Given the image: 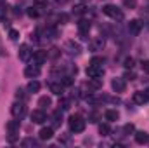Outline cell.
Listing matches in <instances>:
<instances>
[{"label":"cell","instance_id":"5bb4252c","mask_svg":"<svg viewBox=\"0 0 149 148\" xmlns=\"http://www.w3.org/2000/svg\"><path fill=\"white\" fill-rule=\"evenodd\" d=\"M66 49H68L71 54H80V52H81V45H80L78 42H74V40H68V42H66Z\"/></svg>","mask_w":149,"mask_h":148},{"label":"cell","instance_id":"cb8c5ba5","mask_svg":"<svg viewBox=\"0 0 149 148\" xmlns=\"http://www.w3.org/2000/svg\"><path fill=\"white\" fill-rule=\"evenodd\" d=\"M38 9H40L38 5L30 7V9H28V16H30V18H38V16H40V11H38Z\"/></svg>","mask_w":149,"mask_h":148},{"label":"cell","instance_id":"e0dca14e","mask_svg":"<svg viewBox=\"0 0 149 148\" xmlns=\"http://www.w3.org/2000/svg\"><path fill=\"white\" fill-rule=\"evenodd\" d=\"M132 99H134V103H135V105H144V103L148 101V96H146V92L137 91V92H134Z\"/></svg>","mask_w":149,"mask_h":148},{"label":"cell","instance_id":"ba28073f","mask_svg":"<svg viewBox=\"0 0 149 148\" xmlns=\"http://www.w3.org/2000/svg\"><path fill=\"white\" fill-rule=\"evenodd\" d=\"M142 26H144L142 21H139V19H132V21L128 23V32H130L132 35H137V33H141Z\"/></svg>","mask_w":149,"mask_h":148},{"label":"cell","instance_id":"f546056e","mask_svg":"<svg viewBox=\"0 0 149 148\" xmlns=\"http://www.w3.org/2000/svg\"><path fill=\"white\" fill-rule=\"evenodd\" d=\"M9 38L16 42V40L19 38V32H17V30H9Z\"/></svg>","mask_w":149,"mask_h":148},{"label":"cell","instance_id":"9c48e42d","mask_svg":"<svg viewBox=\"0 0 149 148\" xmlns=\"http://www.w3.org/2000/svg\"><path fill=\"white\" fill-rule=\"evenodd\" d=\"M17 56H19L21 61H28V59L31 58V49H30V45H26V44L19 45V52H17Z\"/></svg>","mask_w":149,"mask_h":148},{"label":"cell","instance_id":"ffe728a7","mask_svg":"<svg viewBox=\"0 0 149 148\" xmlns=\"http://www.w3.org/2000/svg\"><path fill=\"white\" fill-rule=\"evenodd\" d=\"M104 117H106V120H111V122H114V120H118V118H120V113H118L116 110H106Z\"/></svg>","mask_w":149,"mask_h":148},{"label":"cell","instance_id":"d4e9b609","mask_svg":"<svg viewBox=\"0 0 149 148\" xmlns=\"http://www.w3.org/2000/svg\"><path fill=\"white\" fill-rule=\"evenodd\" d=\"M70 105H71V101H70V99H66V98H63V99L59 101L61 110H70Z\"/></svg>","mask_w":149,"mask_h":148},{"label":"cell","instance_id":"e575fe53","mask_svg":"<svg viewBox=\"0 0 149 148\" xmlns=\"http://www.w3.org/2000/svg\"><path fill=\"white\" fill-rule=\"evenodd\" d=\"M141 66H142V70H144L146 73H149V59L142 61V63H141Z\"/></svg>","mask_w":149,"mask_h":148},{"label":"cell","instance_id":"8d00e7d4","mask_svg":"<svg viewBox=\"0 0 149 148\" xmlns=\"http://www.w3.org/2000/svg\"><path fill=\"white\" fill-rule=\"evenodd\" d=\"M16 98H17V99H19V98L23 99V98H24V91H23V89H17V91H16Z\"/></svg>","mask_w":149,"mask_h":148},{"label":"cell","instance_id":"6da1fadb","mask_svg":"<svg viewBox=\"0 0 149 148\" xmlns=\"http://www.w3.org/2000/svg\"><path fill=\"white\" fill-rule=\"evenodd\" d=\"M68 125H70L71 132H83L85 131V120L80 115H71L68 120Z\"/></svg>","mask_w":149,"mask_h":148},{"label":"cell","instance_id":"8fae6325","mask_svg":"<svg viewBox=\"0 0 149 148\" xmlns=\"http://www.w3.org/2000/svg\"><path fill=\"white\" fill-rule=\"evenodd\" d=\"M24 75L28 77V78H35L40 75V66H38L37 63L35 65H28L26 68H24Z\"/></svg>","mask_w":149,"mask_h":148},{"label":"cell","instance_id":"83f0119b","mask_svg":"<svg viewBox=\"0 0 149 148\" xmlns=\"http://www.w3.org/2000/svg\"><path fill=\"white\" fill-rule=\"evenodd\" d=\"M102 63H104L102 58H92L90 59V65H95V66H102Z\"/></svg>","mask_w":149,"mask_h":148},{"label":"cell","instance_id":"4fadbf2b","mask_svg":"<svg viewBox=\"0 0 149 148\" xmlns=\"http://www.w3.org/2000/svg\"><path fill=\"white\" fill-rule=\"evenodd\" d=\"M54 136V129L52 127H43V129H40V132H38V138L42 140V141H47V140H50Z\"/></svg>","mask_w":149,"mask_h":148},{"label":"cell","instance_id":"9a60e30c","mask_svg":"<svg viewBox=\"0 0 149 148\" xmlns=\"http://www.w3.org/2000/svg\"><path fill=\"white\" fill-rule=\"evenodd\" d=\"M49 89H50L52 94H57V96H61V94L64 92V85H63L61 82H52V84H49Z\"/></svg>","mask_w":149,"mask_h":148},{"label":"cell","instance_id":"44dd1931","mask_svg":"<svg viewBox=\"0 0 149 148\" xmlns=\"http://www.w3.org/2000/svg\"><path fill=\"white\" fill-rule=\"evenodd\" d=\"M52 105V99L49 98V96H42L40 99H38V106H42V108H47V106H50Z\"/></svg>","mask_w":149,"mask_h":148},{"label":"cell","instance_id":"5b68a950","mask_svg":"<svg viewBox=\"0 0 149 148\" xmlns=\"http://www.w3.org/2000/svg\"><path fill=\"white\" fill-rule=\"evenodd\" d=\"M111 87H113V91H114V92H123V91L127 89V82H125V78H123V77L113 78Z\"/></svg>","mask_w":149,"mask_h":148},{"label":"cell","instance_id":"7402d4cb","mask_svg":"<svg viewBox=\"0 0 149 148\" xmlns=\"http://www.w3.org/2000/svg\"><path fill=\"white\" fill-rule=\"evenodd\" d=\"M99 134H101V136H109V134H111V127H109L108 124H101V125H99Z\"/></svg>","mask_w":149,"mask_h":148},{"label":"cell","instance_id":"603a6c76","mask_svg":"<svg viewBox=\"0 0 149 148\" xmlns=\"http://www.w3.org/2000/svg\"><path fill=\"white\" fill-rule=\"evenodd\" d=\"M28 91H30V92H38V91H40V82L31 80V82L28 84Z\"/></svg>","mask_w":149,"mask_h":148},{"label":"cell","instance_id":"8992f818","mask_svg":"<svg viewBox=\"0 0 149 148\" xmlns=\"http://www.w3.org/2000/svg\"><path fill=\"white\" fill-rule=\"evenodd\" d=\"M104 73V70H102V66H95V65H90L88 68H87V77L88 78H101Z\"/></svg>","mask_w":149,"mask_h":148},{"label":"cell","instance_id":"277c9868","mask_svg":"<svg viewBox=\"0 0 149 148\" xmlns=\"http://www.w3.org/2000/svg\"><path fill=\"white\" fill-rule=\"evenodd\" d=\"M104 38L102 37H94L90 40V44H88V49L90 51H94V52H97V51H102L104 49Z\"/></svg>","mask_w":149,"mask_h":148},{"label":"cell","instance_id":"f35d334b","mask_svg":"<svg viewBox=\"0 0 149 148\" xmlns=\"http://www.w3.org/2000/svg\"><path fill=\"white\" fill-rule=\"evenodd\" d=\"M90 118H92L90 122H97V118H99V113H92V115H90Z\"/></svg>","mask_w":149,"mask_h":148},{"label":"cell","instance_id":"74e56055","mask_svg":"<svg viewBox=\"0 0 149 148\" xmlns=\"http://www.w3.org/2000/svg\"><path fill=\"white\" fill-rule=\"evenodd\" d=\"M123 4H125L127 7H135V0H125Z\"/></svg>","mask_w":149,"mask_h":148},{"label":"cell","instance_id":"484cf974","mask_svg":"<svg viewBox=\"0 0 149 148\" xmlns=\"http://www.w3.org/2000/svg\"><path fill=\"white\" fill-rule=\"evenodd\" d=\"M21 145H23V147H33V145H37V141L31 140V138H26V140L21 141Z\"/></svg>","mask_w":149,"mask_h":148},{"label":"cell","instance_id":"52a82bcc","mask_svg":"<svg viewBox=\"0 0 149 148\" xmlns=\"http://www.w3.org/2000/svg\"><path fill=\"white\" fill-rule=\"evenodd\" d=\"M88 30H90V21L88 19H81V21H78V32H80V35L81 38H88Z\"/></svg>","mask_w":149,"mask_h":148},{"label":"cell","instance_id":"3957f363","mask_svg":"<svg viewBox=\"0 0 149 148\" xmlns=\"http://www.w3.org/2000/svg\"><path fill=\"white\" fill-rule=\"evenodd\" d=\"M10 113L14 118H23L26 115V105L24 103H14L10 106Z\"/></svg>","mask_w":149,"mask_h":148},{"label":"cell","instance_id":"2e32d148","mask_svg":"<svg viewBox=\"0 0 149 148\" xmlns=\"http://www.w3.org/2000/svg\"><path fill=\"white\" fill-rule=\"evenodd\" d=\"M135 141L139 145H146V143H149V134L146 131H137L135 132Z\"/></svg>","mask_w":149,"mask_h":148},{"label":"cell","instance_id":"7a4b0ae2","mask_svg":"<svg viewBox=\"0 0 149 148\" xmlns=\"http://www.w3.org/2000/svg\"><path fill=\"white\" fill-rule=\"evenodd\" d=\"M102 12H104L106 16H109L111 19H114V21H121V19L125 18L123 11H121V9H118L116 5H111V4L104 5V7H102Z\"/></svg>","mask_w":149,"mask_h":148},{"label":"cell","instance_id":"f1b7e54d","mask_svg":"<svg viewBox=\"0 0 149 148\" xmlns=\"http://www.w3.org/2000/svg\"><path fill=\"white\" fill-rule=\"evenodd\" d=\"M61 84H63V85H71V84H73V78H71L70 75H64L63 80H61Z\"/></svg>","mask_w":149,"mask_h":148},{"label":"cell","instance_id":"ac0fdd59","mask_svg":"<svg viewBox=\"0 0 149 148\" xmlns=\"http://www.w3.org/2000/svg\"><path fill=\"white\" fill-rule=\"evenodd\" d=\"M87 87L92 89V91H99V89L102 87V80H101V78H88Z\"/></svg>","mask_w":149,"mask_h":148},{"label":"cell","instance_id":"30bf717a","mask_svg":"<svg viewBox=\"0 0 149 148\" xmlns=\"http://www.w3.org/2000/svg\"><path fill=\"white\" fill-rule=\"evenodd\" d=\"M47 120V115L43 110H33L31 111V122L33 124H43Z\"/></svg>","mask_w":149,"mask_h":148},{"label":"cell","instance_id":"d590c367","mask_svg":"<svg viewBox=\"0 0 149 148\" xmlns=\"http://www.w3.org/2000/svg\"><path fill=\"white\" fill-rule=\"evenodd\" d=\"M123 78H125V80H134V78H135V73H134V72H127Z\"/></svg>","mask_w":149,"mask_h":148},{"label":"cell","instance_id":"d6a6232c","mask_svg":"<svg viewBox=\"0 0 149 148\" xmlns=\"http://www.w3.org/2000/svg\"><path fill=\"white\" fill-rule=\"evenodd\" d=\"M73 11L76 12V14H81V12L85 11V5H81V4H78V5H74V7H73Z\"/></svg>","mask_w":149,"mask_h":148},{"label":"cell","instance_id":"4316f807","mask_svg":"<svg viewBox=\"0 0 149 148\" xmlns=\"http://www.w3.org/2000/svg\"><path fill=\"white\" fill-rule=\"evenodd\" d=\"M49 58H54V59L59 58V49H57V47H52V49L49 51Z\"/></svg>","mask_w":149,"mask_h":148},{"label":"cell","instance_id":"d6986e66","mask_svg":"<svg viewBox=\"0 0 149 148\" xmlns=\"http://www.w3.org/2000/svg\"><path fill=\"white\" fill-rule=\"evenodd\" d=\"M7 131H9V134H19V120H10V122H7Z\"/></svg>","mask_w":149,"mask_h":148},{"label":"cell","instance_id":"4dcf8cb0","mask_svg":"<svg viewBox=\"0 0 149 148\" xmlns=\"http://www.w3.org/2000/svg\"><path fill=\"white\" fill-rule=\"evenodd\" d=\"M123 131H125L127 134H132V132L135 131V127H134V124H127V125L123 127Z\"/></svg>","mask_w":149,"mask_h":148},{"label":"cell","instance_id":"ab89813d","mask_svg":"<svg viewBox=\"0 0 149 148\" xmlns=\"http://www.w3.org/2000/svg\"><path fill=\"white\" fill-rule=\"evenodd\" d=\"M0 2H2V0H0Z\"/></svg>","mask_w":149,"mask_h":148},{"label":"cell","instance_id":"7c38bea8","mask_svg":"<svg viewBox=\"0 0 149 148\" xmlns=\"http://www.w3.org/2000/svg\"><path fill=\"white\" fill-rule=\"evenodd\" d=\"M47 58H49V52L47 51H35V54H33V59H35V63L37 65H43L45 61H47Z\"/></svg>","mask_w":149,"mask_h":148},{"label":"cell","instance_id":"836d02e7","mask_svg":"<svg viewBox=\"0 0 149 148\" xmlns=\"http://www.w3.org/2000/svg\"><path fill=\"white\" fill-rule=\"evenodd\" d=\"M5 16H7V9L0 5V21H3V19H5Z\"/></svg>","mask_w":149,"mask_h":148},{"label":"cell","instance_id":"1f68e13d","mask_svg":"<svg viewBox=\"0 0 149 148\" xmlns=\"http://www.w3.org/2000/svg\"><path fill=\"white\" fill-rule=\"evenodd\" d=\"M134 65H135V61L132 58H127L125 59V68H134Z\"/></svg>","mask_w":149,"mask_h":148}]
</instances>
